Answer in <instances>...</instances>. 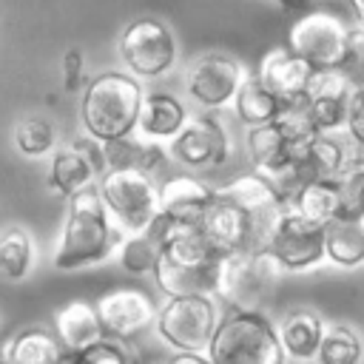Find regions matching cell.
<instances>
[{"label":"cell","mask_w":364,"mask_h":364,"mask_svg":"<svg viewBox=\"0 0 364 364\" xmlns=\"http://www.w3.org/2000/svg\"><path fill=\"white\" fill-rule=\"evenodd\" d=\"M122 230L108 216L97 188H85L68 196L63 230L54 247V267L57 270H82L91 264L105 262L117 245L122 242Z\"/></svg>","instance_id":"1"},{"label":"cell","mask_w":364,"mask_h":364,"mask_svg":"<svg viewBox=\"0 0 364 364\" xmlns=\"http://www.w3.org/2000/svg\"><path fill=\"white\" fill-rule=\"evenodd\" d=\"M142 85L128 71H102L82 85L80 122L91 139L108 142L131 136L142 102Z\"/></svg>","instance_id":"2"},{"label":"cell","mask_w":364,"mask_h":364,"mask_svg":"<svg viewBox=\"0 0 364 364\" xmlns=\"http://www.w3.org/2000/svg\"><path fill=\"white\" fill-rule=\"evenodd\" d=\"M205 353L210 364H284L276 327L259 310H233L219 318Z\"/></svg>","instance_id":"3"},{"label":"cell","mask_w":364,"mask_h":364,"mask_svg":"<svg viewBox=\"0 0 364 364\" xmlns=\"http://www.w3.org/2000/svg\"><path fill=\"white\" fill-rule=\"evenodd\" d=\"M97 193L122 233L145 230L159 213V185L136 168H108L97 176Z\"/></svg>","instance_id":"4"},{"label":"cell","mask_w":364,"mask_h":364,"mask_svg":"<svg viewBox=\"0 0 364 364\" xmlns=\"http://www.w3.org/2000/svg\"><path fill=\"white\" fill-rule=\"evenodd\" d=\"M228 199H233L245 216H247V253H267V245L276 233V225L282 222L287 202L282 193L273 188L267 176L256 173H242L225 188H219Z\"/></svg>","instance_id":"5"},{"label":"cell","mask_w":364,"mask_h":364,"mask_svg":"<svg viewBox=\"0 0 364 364\" xmlns=\"http://www.w3.org/2000/svg\"><path fill=\"white\" fill-rule=\"evenodd\" d=\"M279 264L270 253H225L216 273V296H222L233 310H256V304L273 290Z\"/></svg>","instance_id":"6"},{"label":"cell","mask_w":364,"mask_h":364,"mask_svg":"<svg viewBox=\"0 0 364 364\" xmlns=\"http://www.w3.org/2000/svg\"><path fill=\"white\" fill-rule=\"evenodd\" d=\"M219 313L210 296H179L168 299L156 310V330L179 353H202L208 350V341L216 330Z\"/></svg>","instance_id":"7"},{"label":"cell","mask_w":364,"mask_h":364,"mask_svg":"<svg viewBox=\"0 0 364 364\" xmlns=\"http://www.w3.org/2000/svg\"><path fill=\"white\" fill-rule=\"evenodd\" d=\"M117 48L125 68L136 80L162 77L176 63V40L171 28L154 17L131 20L119 34Z\"/></svg>","instance_id":"8"},{"label":"cell","mask_w":364,"mask_h":364,"mask_svg":"<svg viewBox=\"0 0 364 364\" xmlns=\"http://www.w3.org/2000/svg\"><path fill=\"white\" fill-rule=\"evenodd\" d=\"M347 31L350 28L330 11H304L287 31V48L313 68H338Z\"/></svg>","instance_id":"9"},{"label":"cell","mask_w":364,"mask_h":364,"mask_svg":"<svg viewBox=\"0 0 364 364\" xmlns=\"http://www.w3.org/2000/svg\"><path fill=\"white\" fill-rule=\"evenodd\" d=\"M105 171L102 159V142L91 139L88 134L77 136L71 145L54 148L48 156V188L60 196H74L97 182V176Z\"/></svg>","instance_id":"10"},{"label":"cell","mask_w":364,"mask_h":364,"mask_svg":"<svg viewBox=\"0 0 364 364\" xmlns=\"http://www.w3.org/2000/svg\"><path fill=\"white\" fill-rule=\"evenodd\" d=\"M97 316L102 324V333L108 338L117 341H128L134 336H139L142 330H148L156 318V301L139 290V287H114L105 290L97 301Z\"/></svg>","instance_id":"11"},{"label":"cell","mask_w":364,"mask_h":364,"mask_svg":"<svg viewBox=\"0 0 364 364\" xmlns=\"http://www.w3.org/2000/svg\"><path fill=\"white\" fill-rule=\"evenodd\" d=\"M267 253L284 270H304L324 259V225H316L287 208L276 225Z\"/></svg>","instance_id":"12"},{"label":"cell","mask_w":364,"mask_h":364,"mask_svg":"<svg viewBox=\"0 0 364 364\" xmlns=\"http://www.w3.org/2000/svg\"><path fill=\"white\" fill-rule=\"evenodd\" d=\"M228 134L213 117H188L171 139V154L188 168H219L228 159Z\"/></svg>","instance_id":"13"},{"label":"cell","mask_w":364,"mask_h":364,"mask_svg":"<svg viewBox=\"0 0 364 364\" xmlns=\"http://www.w3.org/2000/svg\"><path fill=\"white\" fill-rule=\"evenodd\" d=\"M245 80L242 65L228 54H205L188 74V94L205 108L228 105Z\"/></svg>","instance_id":"14"},{"label":"cell","mask_w":364,"mask_h":364,"mask_svg":"<svg viewBox=\"0 0 364 364\" xmlns=\"http://www.w3.org/2000/svg\"><path fill=\"white\" fill-rule=\"evenodd\" d=\"M350 94H353V85L347 82V77L338 68H316L313 71V77L304 88V100H307L321 134L344 128L347 111H350Z\"/></svg>","instance_id":"15"},{"label":"cell","mask_w":364,"mask_h":364,"mask_svg":"<svg viewBox=\"0 0 364 364\" xmlns=\"http://www.w3.org/2000/svg\"><path fill=\"white\" fill-rule=\"evenodd\" d=\"M196 225H199V230L205 233V239L210 242V247L219 256L236 253V250H247V216L225 193L213 191V196L205 205V210H202Z\"/></svg>","instance_id":"16"},{"label":"cell","mask_w":364,"mask_h":364,"mask_svg":"<svg viewBox=\"0 0 364 364\" xmlns=\"http://www.w3.org/2000/svg\"><path fill=\"white\" fill-rule=\"evenodd\" d=\"M313 71H316V68H313L310 63H304V60L296 57L287 46H282V48H270V51L262 57L259 71H256V80H259L279 102H284V100H296V97L304 94V88H307Z\"/></svg>","instance_id":"17"},{"label":"cell","mask_w":364,"mask_h":364,"mask_svg":"<svg viewBox=\"0 0 364 364\" xmlns=\"http://www.w3.org/2000/svg\"><path fill=\"white\" fill-rule=\"evenodd\" d=\"M51 333L57 336V341L63 344V350L68 355H77L85 347L105 338L97 307H94V301H85V299H71V301L60 304L51 316Z\"/></svg>","instance_id":"18"},{"label":"cell","mask_w":364,"mask_h":364,"mask_svg":"<svg viewBox=\"0 0 364 364\" xmlns=\"http://www.w3.org/2000/svg\"><path fill=\"white\" fill-rule=\"evenodd\" d=\"M219 259L185 264V262H171V259H162L159 256V262L154 267V276H156L159 290L168 299H179V296H213L216 293Z\"/></svg>","instance_id":"19"},{"label":"cell","mask_w":364,"mask_h":364,"mask_svg":"<svg viewBox=\"0 0 364 364\" xmlns=\"http://www.w3.org/2000/svg\"><path fill=\"white\" fill-rule=\"evenodd\" d=\"M213 191L196 176H171L159 185V213L176 222H199Z\"/></svg>","instance_id":"20"},{"label":"cell","mask_w":364,"mask_h":364,"mask_svg":"<svg viewBox=\"0 0 364 364\" xmlns=\"http://www.w3.org/2000/svg\"><path fill=\"white\" fill-rule=\"evenodd\" d=\"M188 111L185 105L171 97V94H142L139 102V114H136V128L145 139H173L179 134V128L185 125Z\"/></svg>","instance_id":"21"},{"label":"cell","mask_w":364,"mask_h":364,"mask_svg":"<svg viewBox=\"0 0 364 364\" xmlns=\"http://www.w3.org/2000/svg\"><path fill=\"white\" fill-rule=\"evenodd\" d=\"M6 364H60L68 353L46 327H23L0 347Z\"/></svg>","instance_id":"22"},{"label":"cell","mask_w":364,"mask_h":364,"mask_svg":"<svg viewBox=\"0 0 364 364\" xmlns=\"http://www.w3.org/2000/svg\"><path fill=\"white\" fill-rule=\"evenodd\" d=\"M37 264V245L34 236L23 225H3L0 228V279L3 282H23Z\"/></svg>","instance_id":"23"},{"label":"cell","mask_w":364,"mask_h":364,"mask_svg":"<svg viewBox=\"0 0 364 364\" xmlns=\"http://www.w3.org/2000/svg\"><path fill=\"white\" fill-rule=\"evenodd\" d=\"M321 333H324V321L316 313H310V310H293V313H287L282 318V327L276 330L284 355L299 358V361L316 358Z\"/></svg>","instance_id":"24"},{"label":"cell","mask_w":364,"mask_h":364,"mask_svg":"<svg viewBox=\"0 0 364 364\" xmlns=\"http://www.w3.org/2000/svg\"><path fill=\"white\" fill-rule=\"evenodd\" d=\"M324 256L341 267L364 262V216H338L324 225Z\"/></svg>","instance_id":"25"},{"label":"cell","mask_w":364,"mask_h":364,"mask_svg":"<svg viewBox=\"0 0 364 364\" xmlns=\"http://www.w3.org/2000/svg\"><path fill=\"white\" fill-rule=\"evenodd\" d=\"M293 148H296V145H290V142L276 131L273 122L256 125V128L247 131V151H250V156H253L259 173L267 176V179L279 176V173L290 165Z\"/></svg>","instance_id":"26"},{"label":"cell","mask_w":364,"mask_h":364,"mask_svg":"<svg viewBox=\"0 0 364 364\" xmlns=\"http://www.w3.org/2000/svg\"><path fill=\"white\" fill-rule=\"evenodd\" d=\"M102 159H105V171L108 168H136V171H145L154 176V171L165 162V151L154 139L119 136V139L102 142Z\"/></svg>","instance_id":"27"},{"label":"cell","mask_w":364,"mask_h":364,"mask_svg":"<svg viewBox=\"0 0 364 364\" xmlns=\"http://www.w3.org/2000/svg\"><path fill=\"white\" fill-rule=\"evenodd\" d=\"M117 256H119V267L125 273L142 276V273H154L159 256H162V233L159 228L151 222L145 230L136 233H125L122 242L117 245Z\"/></svg>","instance_id":"28"},{"label":"cell","mask_w":364,"mask_h":364,"mask_svg":"<svg viewBox=\"0 0 364 364\" xmlns=\"http://www.w3.org/2000/svg\"><path fill=\"white\" fill-rule=\"evenodd\" d=\"M287 208L316 225H327L330 219L338 216V193H336V182H307L301 185L290 199Z\"/></svg>","instance_id":"29"},{"label":"cell","mask_w":364,"mask_h":364,"mask_svg":"<svg viewBox=\"0 0 364 364\" xmlns=\"http://www.w3.org/2000/svg\"><path fill=\"white\" fill-rule=\"evenodd\" d=\"M11 142L17 154L28 159H43L51 156L57 148V128L46 117H23L11 128Z\"/></svg>","instance_id":"30"},{"label":"cell","mask_w":364,"mask_h":364,"mask_svg":"<svg viewBox=\"0 0 364 364\" xmlns=\"http://www.w3.org/2000/svg\"><path fill=\"white\" fill-rule=\"evenodd\" d=\"M236 114L239 119L247 125V128H256V125H267L273 117H276V108H279V100L256 80V77H245L236 97Z\"/></svg>","instance_id":"31"},{"label":"cell","mask_w":364,"mask_h":364,"mask_svg":"<svg viewBox=\"0 0 364 364\" xmlns=\"http://www.w3.org/2000/svg\"><path fill=\"white\" fill-rule=\"evenodd\" d=\"M270 122L276 125V131H279L290 145H301V142H307V139H313V136L321 134L318 125H316V119H313V111H310L304 94L296 97V100L279 102L276 117H273Z\"/></svg>","instance_id":"32"},{"label":"cell","mask_w":364,"mask_h":364,"mask_svg":"<svg viewBox=\"0 0 364 364\" xmlns=\"http://www.w3.org/2000/svg\"><path fill=\"white\" fill-rule=\"evenodd\" d=\"M361 341L358 336L344 324H330L321 333L316 358L318 364H358L361 361Z\"/></svg>","instance_id":"33"},{"label":"cell","mask_w":364,"mask_h":364,"mask_svg":"<svg viewBox=\"0 0 364 364\" xmlns=\"http://www.w3.org/2000/svg\"><path fill=\"white\" fill-rule=\"evenodd\" d=\"M333 182L338 193V216H350V219L364 216V176L355 168H347Z\"/></svg>","instance_id":"34"},{"label":"cell","mask_w":364,"mask_h":364,"mask_svg":"<svg viewBox=\"0 0 364 364\" xmlns=\"http://www.w3.org/2000/svg\"><path fill=\"white\" fill-rule=\"evenodd\" d=\"M338 71L347 77L353 88L364 85V26H355L347 31V48L338 63Z\"/></svg>","instance_id":"35"},{"label":"cell","mask_w":364,"mask_h":364,"mask_svg":"<svg viewBox=\"0 0 364 364\" xmlns=\"http://www.w3.org/2000/svg\"><path fill=\"white\" fill-rule=\"evenodd\" d=\"M74 364H134V358L128 355V350L122 347V341L105 336L97 344H91L82 353H77L74 355Z\"/></svg>","instance_id":"36"},{"label":"cell","mask_w":364,"mask_h":364,"mask_svg":"<svg viewBox=\"0 0 364 364\" xmlns=\"http://www.w3.org/2000/svg\"><path fill=\"white\" fill-rule=\"evenodd\" d=\"M350 139L364 151V85L353 88L350 94V111H347V122H344Z\"/></svg>","instance_id":"37"},{"label":"cell","mask_w":364,"mask_h":364,"mask_svg":"<svg viewBox=\"0 0 364 364\" xmlns=\"http://www.w3.org/2000/svg\"><path fill=\"white\" fill-rule=\"evenodd\" d=\"M82 71H85V57L80 48H68L63 54V88L65 91H80L82 88Z\"/></svg>","instance_id":"38"},{"label":"cell","mask_w":364,"mask_h":364,"mask_svg":"<svg viewBox=\"0 0 364 364\" xmlns=\"http://www.w3.org/2000/svg\"><path fill=\"white\" fill-rule=\"evenodd\" d=\"M171 364H210V361H208V358H202L199 353H179Z\"/></svg>","instance_id":"39"},{"label":"cell","mask_w":364,"mask_h":364,"mask_svg":"<svg viewBox=\"0 0 364 364\" xmlns=\"http://www.w3.org/2000/svg\"><path fill=\"white\" fill-rule=\"evenodd\" d=\"M276 3H279L282 9H287V11H301L310 0H276Z\"/></svg>","instance_id":"40"},{"label":"cell","mask_w":364,"mask_h":364,"mask_svg":"<svg viewBox=\"0 0 364 364\" xmlns=\"http://www.w3.org/2000/svg\"><path fill=\"white\" fill-rule=\"evenodd\" d=\"M350 3V9H353V14H355V20H358V26H364V0H347Z\"/></svg>","instance_id":"41"},{"label":"cell","mask_w":364,"mask_h":364,"mask_svg":"<svg viewBox=\"0 0 364 364\" xmlns=\"http://www.w3.org/2000/svg\"><path fill=\"white\" fill-rule=\"evenodd\" d=\"M353 168H355V171H358V173H361V176H364V151H361V154H358V159H355V162H353Z\"/></svg>","instance_id":"42"},{"label":"cell","mask_w":364,"mask_h":364,"mask_svg":"<svg viewBox=\"0 0 364 364\" xmlns=\"http://www.w3.org/2000/svg\"><path fill=\"white\" fill-rule=\"evenodd\" d=\"M60 364H74V355H65V358H63Z\"/></svg>","instance_id":"43"},{"label":"cell","mask_w":364,"mask_h":364,"mask_svg":"<svg viewBox=\"0 0 364 364\" xmlns=\"http://www.w3.org/2000/svg\"><path fill=\"white\" fill-rule=\"evenodd\" d=\"M0 364H6V361H3V353H0Z\"/></svg>","instance_id":"44"}]
</instances>
